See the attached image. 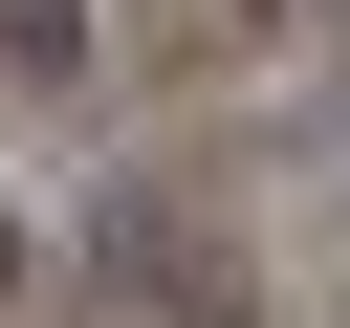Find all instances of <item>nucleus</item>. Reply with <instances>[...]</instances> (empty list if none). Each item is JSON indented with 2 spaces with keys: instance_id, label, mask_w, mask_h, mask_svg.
<instances>
[{
  "instance_id": "nucleus-1",
  "label": "nucleus",
  "mask_w": 350,
  "mask_h": 328,
  "mask_svg": "<svg viewBox=\"0 0 350 328\" xmlns=\"http://www.w3.org/2000/svg\"><path fill=\"white\" fill-rule=\"evenodd\" d=\"M0 44H22V66H66V44H88V0H0Z\"/></svg>"
}]
</instances>
